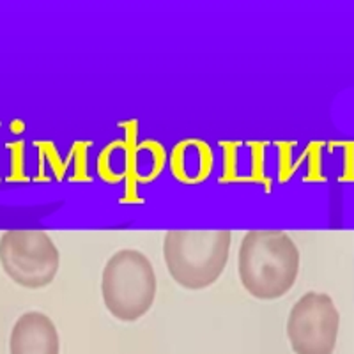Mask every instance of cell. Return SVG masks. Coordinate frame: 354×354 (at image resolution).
<instances>
[{
    "instance_id": "cell-4",
    "label": "cell",
    "mask_w": 354,
    "mask_h": 354,
    "mask_svg": "<svg viewBox=\"0 0 354 354\" xmlns=\"http://www.w3.org/2000/svg\"><path fill=\"white\" fill-rule=\"evenodd\" d=\"M0 264L18 286L43 289L57 277L61 254L43 230H8L0 238Z\"/></svg>"
},
{
    "instance_id": "cell-3",
    "label": "cell",
    "mask_w": 354,
    "mask_h": 354,
    "mask_svg": "<svg viewBox=\"0 0 354 354\" xmlns=\"http://www.w3.org/2000/svg\"><path fill=\"white\" fill-rule=\"evenodd\" d=\"M156 290L153 264L138 250H119L103 268L101 296L117 321L135 322L144 317L153 306Z\"/></svg>"
},
{
    "instance_id": "cell-5",
    "label": "cell",
    "mask_w": 354,
    "mask_h": 354,
    "mask_svg": "<svg viewBox=\"0 0 354 354\" xmlns=\"http://www.w3.org/2000/svg\"><path fill=\"white\" fill-rule=\"evenodd\" d=\"M338 328L340 314L333 299L310 290L290 308L287 337L296 354H333Z\"/></svg>"
},
{
    "instance_id": "cell-1",
    "label": "cell",
    "mask_w": 354,
    "mask_h": 354,
    "mask_svg": "<svg viewBox=\"0 0 354 354\" xmlns=\"http://www.w3.org/2000/svg\"><path fill=\"white\" fill-rule=\"evenodd\" d=\"M299 250L282 230H250L238 252V274L241 286L257 299L286 296L299 273Z\"/></svg>"
},
{
    "instance_id": "cell-6",
    "label": "cell",
    "mask_w": 354,
    "mask_h": 354,
    "mask_svg": "<svg viewBox=\"0 0 354 354\" xmlns=\"http://www.w3.org/2000/svg\"><path fill=\"white\" fill-rule=\"evenodd\" d=\"M11 354H59L61 340L52 319L43 312H25L12 326Z\"/></svg>"
},
{
    "instance_id": "cell-2",
    "label": "cell",
    "mask_w": 354,
    "mask_h": 354,
    "mask_svg": "<svg viewBox=\"0 0 354 354\" xmlns=\"http://www.w3.org/2000/svg\"><path fill=\"white\" fill-rule=\"evenodd\" d=\"M230 243V230H169L163 239L169 274L183 289L213 286L229 262Z\"/></svg>"
}]
</instances>
